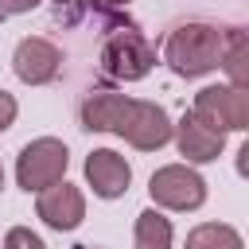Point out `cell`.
Segmentation results:
<instances>
[{
	"label": "cell",
	"mask_w": 249,
	"mask_h": 249,
	"mask_svg": "<svg viewBox=\"0 0 249 249\" xmlns=\"http://www.w3.org/2000/svg\"><path fill=\"white\" fill-rule=\"evenodd\" d=\"M222 47H226V31L214 23H179L171 27L167 43H163V62L179 74V78H202L210 70H218L222 62Z\"/></svg>",
	"instance_id": "6da1fadb"
},
{
	"label": "cell",
	"mask_w": 249,
	"mask_h": 249,
	"mask_svg": "<svg viewBox=\"0 0 249 249\" xmlns=\"http://www.w3.org/2000/svg\"><path fill=\"white\" fill-rule=\"evenodd\" d=\"M156 66V47L136 27H113L101 47V70L117 82H140Z\"/></svg>",
	"instance_id": "7a4b0ae2"
},
{
	"label": "cell",
	"mask_w": 249,
	"mask_h": 249,
	"mask_svg": "<svg viewBox=\"0 0 249 249\" xmlns=\"http://www.w3.org/2000/svg\"><path fill=\"white\" fill-rule=\"evenodd\" d=\"M113 132L124 136L136 152H156V148H163V144L171 140V117H167V109L156 105V101L124 97Z\"/></svg>",
	"instance_id": "3957f363"
},
{
	"label": "cell",
	"mask_w": 249,
	"mask_h": 249,
	"mask_svg": "<svg viewBox=\"0 0 249 249\" xmlns=\"http://www.w3.org/2000/svg\"><path fill=\"white\" fill-rule=\"evenodd\" d=\"M66 167H70V152H66V144L62 140H54V136H39V140H31L23 152H19V160H16V179H19V187L31 195H39L43 187H51V183H58L62 175H66Z\"/></svg>",
	"instance_id": "277c9868"
},
{
	"label": "cell",
	"mask_w": 249,
	"mask_h": 249,
	"mask_svg": "<svg viewBox=\"0 0 249 249\" xmlns=\"http://www.w3.org/2000/svg\"><path fill=\"white\" fill-rule=\"evenodd\" d=\"M195 117H202L218 132H245L249 128V89L237 86H206L195 93Z\"/></svg>",
	"instance_id": "5b68a950"
},
{
	"label": "cell",
	"mask_w": 249,
	"mask_h": 249,
	"mask_svg": "<svg viewBox=\"0 0 249 249\" xmlns=\"http://www.w3.org/2000/svg\"><path fill=\"white\" fill-rule=\"evenodd\" d=\"M148 195H152L156 206H167V210H198L206 202V183H202V175L195 167L167 163V167L152 171Z\"/></svg>",
	"instance_id": "8992f818"
},
{
	"label": "cell",
	"mask_w": 249,
	"mask_h": 249,
	"mask_svg": "<svg viewBox=\"0 0 249 249\" xmlns=\"http://www.w3.org/2000/svg\"><path fill=\"white\" fill-rule=\"evenodd\" d=\"M12 70L27 86H47L62 70V51L43 35H27V39H19V47L12 54Z\"/></svg>",
	"instance_id": "52a82bcc"
},
{
	"label": "cell",
	"mask_w": 249,
	"mask_h": 249,
	"mask_svg": "<svg viewBox=\"0 0 249 249\" xmlns=\"http://www.w3.org/2000/svg\"><path fill=\"white\" fill-rule=\"evenodd\" d=\"M35 214H39L51 230L66 233V230H78V226H82V218H86V198H82V191H78L74 183L58 179V183H51V187L39 191Z\"/></svg>",
	"instance_id": "ba28073f"
},
{
	"label": "cell",
	"mask_w": 249,
	"mask_h": 249,
	"mask_svg": "<svg viewBox=\"0 0 249 249\" xmlns=\"http://www.w3.org/2000/svg\"><path fill=\"white\" fill-rule=\"evenodd\" d=\"M171 132H175L179 156H187V163H210V160H218L222 148H226V132L210 128V124H206L202 117H195V113H183V121L171 124Z\"/></svg>",
	"instance_id": "9c48e42d"
},
{
	"label": "cell",
	"mask_w": 249,
	"mask_h": 249,
	"mask_svg": "<svg viewBox=\"0 0 249 249\" xmlns=\"http://www.w3.org/2000/svg\"><path fill=\"white\" fill-rule=\"evenodd\" d=\"M86 183L93 187L97 198H121L132 183V167L113 148H97L86 156Z\"/></svg>",
	"instance_id": "30bf717a"
},
{
	"label": "cell",
	"mask_w": 249,
	"mask_h": 249,
	"mask_svg": "<svg viewBox=\"0 0 249 249\" xmlns=\"http://www.w3.org/2000/svg\"><path fill=\"white\" fill-rule=\"evenodd\" d=\"M121 105H124V93H113V89H89L86 101H82V128L89 132H113L117 117H121Z\"/></svg>",
	"instance_id": "8fae6325"
},
{
	"label": "cell",
	"mask_w": 249,
	"mask_h": 249,
	"mask_svg": "<svg viewBox=\"0 0 249 249\" xmlns=\"http://www.w3.org/2000/svg\"><path fill=\"white\" fill-rule=\"evenodd\" d=\"M218 70L230 74V86H237V89L249 86V39L241 27H226V47H222Z\"/></svg>",
	"instance_id": "7c38bea8"
},
{
	"label": "cell",
	"mask_w": 249,
	"mask_h": 249,
	"mask_svg": "<svg viewBox=\"0 0 249 249\" xmlns=\"http://www.w3.org/2000/svg\"><path fill=\"white\" fill-rule=\"evenodd\" d=\"M132 245H136V249H171V222H167L156 206L140 210V214H136Z\"/></svg>",
	"instance_id": "4fadbf2b"
},
{
	"label": "cell",
	"mask_w": 249,
	"mask_h": 249,
	"mask_svg": "<svg viewBox=\"0 0 249 249\" xmlns=\"http://www.w3.org/2000/svg\"><path fill=\"white\" fill-rule=\"evenodd\" d=\"M187 249H245V241L226 222H202L187 233Z\"/></svg>",
	"instance_id": "5bb4252c"
},
{
	"label": "cell",
	"mask_w": 249,
	"mask_h": 249,
	"mask_svg": "<svg viewBox=\"0 0 249 249\" xmlns=\"http://www.w3.org/2000/svg\"><path fill=\"white\" fill-rule=\"evenodd\" d=\"M4 249H47V245H43V237L31 233L27 226H12V230L4 233Z\"/></svg>",
	"instance_id": "9a60e30c"
},
{
	"label": "cell",
	"mask_w": 249,
	"mask_h": 249,
	"mask_svg": "<svg viewBox=\"0 0 249 249\" xmlns=\"http://www.w3.org/2000/svg\"><path fill=\"white\" fill-rule=\"evenodd\" d=\"M16 113H19V105H16V97H12L8 89H0V132H8V128H12V121H16Z\"/></svg>",
	"instance_id": "2e32d148"
},
{
	"label": "cell",
	"mask_w": 249,
	"mask_h": 249,
	"mask_svg": "<svg viewBox=\"0 0 249 249\" xmlns=\"http://www.w3.org/2000/svg\"><path fill=\"white\" fill-rule=\"evenodd\" d=\"M31 8H39V0H0V19L4 16H23Z\"/></svg>",
	"instance_id": "e0dca14e"
},
{
	"label": "cell",
	"mask_w": 249,
	"mask_h": 249,
	"mask_svg": "<svg viewBox=\"0 0 249 249\" xmlns=\"http://www.w3.org/2000/svg\"><path fill=\"white\" fill-rule=\"evenodd\" d=\"M105 4H113V8H124V4H128V0H105Z\"/></svg>",
	"instance_id": "ac0fdd59"
},
{
	"label": "cell",
	"mask_w": 249,
	"mask_h": 249,
	"mask_svg": "<svg viewBox=\"0 0 249 249\" xmlns=\"http://www.w3.org/2000/svg\"><path fill=\"white\" fill-rule=\"evenodd\" d=\"M54 4H58V8H66V4H78V0H54Z\"/></svg>",
	"instance_id": "d6986e66"
},
{
	"label": "cell",
	"mask_w": 249,
	"mask_h": 249,
	"mask_svg": "<svg viewBox=\"0 0 249 249\" xmlns=\"http://www.w3.org/2000/svg\"><path fill=\"white\" fill-rule=\"evenodd\" d=\"M0 191H4V163H0Z\"/></svg>",
	"instance_id": "ffe728a7"
},
{
	"label": "cell",
	"mask_w": 249,
	"mask_h": 249,
	"mask_svg": "<svg viewBox=\"0 0 249 249\" xmlns=\"http://www.w3.org/2000/svg\"><path fill=\"white\" fill-rule=\"evenodd\" d=\"M74 249H93V245H74Z\"/></svg>",
	"instance_id": "44dd1931"
}]
</instances>
